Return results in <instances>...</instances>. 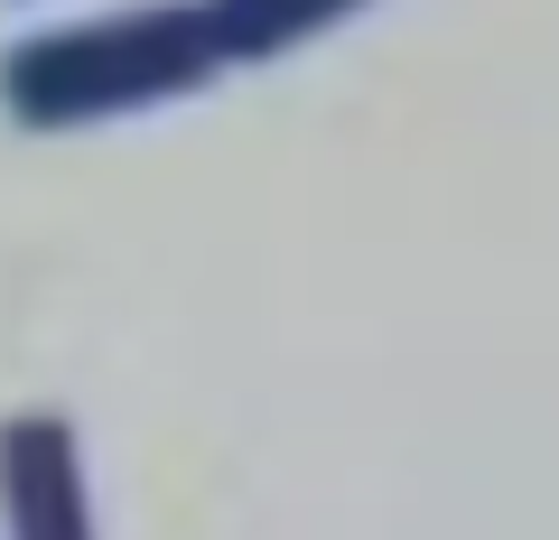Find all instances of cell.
Returning <instances> with one entry per match:
<instances>
[{"label":"cell","mask_w":559,"mask_h":540,"mask_svg":"<svg viewBox=\"0 0 559 540\" xmlns=\"http://www.w3.org/2000/svg\"><path fill=\"white\" fill-rule=\"evenodd\" d=\"M215 28L197 0H140V10H103V20L38 28L0 57V112L20 131H103V121L187 103L197 84H215Z\"/></svg>","instance_id":"6da1fadb"},{"label":"cell","mask_w":559,"mask_h":540,"mask_svg":"<svg viewBox=\"0 0 559 540\" xmlns=\"http://www.w3.org/2000/svg\"><path fill=\"white\" fill-rule=\"evenodd\" d=\"M0 531L10 540H103L94 484H84V439L57 410L0 420Z\"/></svg>","instance_id":"7a4b0ae2"},{"label":"cell","mask_w":559,"mask_h":540,"mask_svg":"<svg viewBox=\"0 0 559 540\" xmlns=\"http://www.w3.org/2000/svg\"><path fill=\"white\" fill-rule=\"evenodd\" d=\"M197 10H205V28H215L224 65H271V57H289V47L345 28L364 0H197Z\"/></svg>","instance_id":"3957f363"}]
</instances>
